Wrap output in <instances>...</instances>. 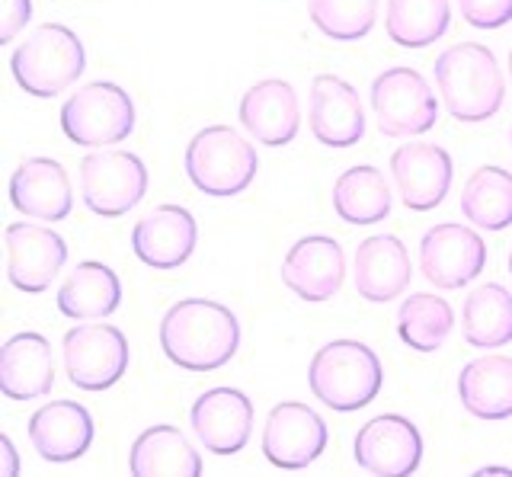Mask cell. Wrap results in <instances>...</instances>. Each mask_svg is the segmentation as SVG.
Listing matches in <instances>:
<instances>
[{
    "label": "cell",
    "instance_id": "cell-1",
    "mask_svg": "<svg viewBox=\"0 0 512 477\" xmlns=\"http://www.w3.org/2000/svg\"><path fill=\"white\" fill-rule=\"evenodd\" d=\"M160 349L189 372L228 365L240 349V324L231 308L208 298H183L160 321Z\"/></svg>",
    "mask_w": 512,
    "mask_h": 477
},
{
    "label": "cell",
    "instance_id": "cell-2",
    "mask_svg": "<svg viewBox=\"0 0 512 477\" xmlns=\"http://www.w3.org/2000/svg\"><path fill=\"white\" fill-rule=\"evenodd\" d=\"M436 84L445 109L458 122H487L500 113L506 81L500 61L480 42H458L436 58Z\"/></svg>",
    "mask_w": 512,
    "mask_h": 477
},
{
    "label": "cell",
    "instance_id": "cell-3",
    "mask_svg": "<svg viewBox=\"0 0 512 477\" xmlns=\"http://www.w3.org/2000/svg\"><path fill=\"white\" fill-rule=\"evenodd\" d=\"M384 385L381 359L359 340H333L320 346L308 365V388L320 404L336 413L368 407Z\"/></svg>",
    "mask_w": 512,
    "mask_h": 477
},
{
    "label": "cell",
    "instance_id": "cell-4",
    "mask_svg": "<svg viewBox=\"0 0 512 477\" xmlns=\"http://www.w3.org/2000/svg\"><path fill=\"white\" fill-rule=\"evenodd\" d=\"M87 68L84 42L74 29L61 23H45L29 33L26 42L16 45L10 55V71L20 90L29 97L52 100L61 90H68Z\"/></svg>",
    "mask_w": 512,
    "mask_h": 477
},
{
    "label": "cell",
    "instance_id": "cell-5",
    "mask_svg": "<svg viewBox=\"0 0 512 477\" xmlns=\"http://www.w3.org/2000/svg\"><path fill=\"white\" fill-rule=\"evenodd\" d=\"M186 177L199 193L228 199L244 193L260 173V154L231 125H208L196 132L186 148Z\"/></svg>",
    "mask_w": 512,
    "mask_h": 477
},
{
    "label": "cell",
    "instance_id": "cell-6",
    "mask_svg": "<svg viewBox=\"0 0 512 477\" xmlns=\"http://www.w3.org/2000/svg\"><path fill=\"white\" fill-rule=\"evenodd\" d=\"M61 132L80 148L119 145L135 132V103L119 84H84L61 106Z\"/></svg>",
    "mask_w": 512,
    "mask_h": 477
},
{
    "label": "cell",
    "instance_id": "cell-7",
    "mask_svg": "<svg viewBox=\"0 0 512 477\" xmlns=\"http://www.w3.org/2000/svg\"><path fill=\"white\" fill-rule=\"evenodd\" d=\"M372 109L381 135L413 138L439 119V100L416 68H388L372 81Z\"/></svg>",
    "mask_w": 512,
    "mask_h": 477
},
{
    "label": "cell",
    "instance_id": "cell-8",
    "mask_svg": "<svg viewBox=\"0 0 512 477\" xmlns=\"http://www.w3.org/2000/svg\"><path fill=\"white\" fill-rule=\"evenodd\" d=\"M61 359L71 385L80 391H109L119 385L128 369L132 349L119 327L109 324H77L64 333Z\"/></svg>",
    "mask_w": 512,
    "mask_h": 477
},
{
    "label": "cell",
    "instance_id": "cell-9",
    "mask_svg": "<svg viewBox=\"0 0 512 477\" xmlns=\"http://www.w3.org/2000/svg\"><path fill=\"white\" fill-rule=\"evenodd\" d=\"M148 193V167L132 151H93L80 161V196L93 215L119 218Z\"/></svg>",
    "mask_w": 512,
    "mask_h": 477
},
{
    "label": "cell",
    "instance_id": "cell-10",
    "mask_svg": "<svg viewBox=\"0 0 512 477\" xmlns=\"http://www.w3.org/2000/svg\"><path fill=\"white\" fill-rule=\"evenodd\" d=\"M327 449V423L301 401H285L269 410L263 426V455L279 471H301Z\"/></svg>",
    "mask_w": 512,
    "mask_h": 477
},
{
    "label": "cell",
    "instance_id": "cell-11",
    "mask_svg": "<svg viewBox=\"0 0 512 477\" xmlns=\"http://www.w3.org/2000/svg\"><path fill=\"white\" fill-rule=\"evenodd\" d=\"M487 266V244L477 231L445 221L423 234L420 241V269L426 282L436 289H464Z\"/></svg>",
    "mask_w": 512,
    "mask_h": 477
},
{
    "label": "cell",
    "instance_id": "cell-12",
    "mask_svg": "<svg viewBox=\"0 0 512 477\" xmlns=\"http://www.w3.org/2000/svg\"><path fill=\"white\" fill-rule=\"evenodd\" d=\"M7 241V279L16 292L39 295L55 282L61 266L68 263V244L52 228L13 221L4 231Z\"/></svg>",
    "mask_w": 512,
    "mask_h": 477
},
{
    "label": "cell",
    "instance_id": "cell-13",
    "mask_svg": "<svg viewBox=\"0 0 512 477\" xmlns=\"http://www.w3.org/2000/svg\"><path fill=\"white\" fill-rule=\"evenodd\" d=\"M423 461V436L413 420L381 413L356 436V465L375 477H407Z\"/></svg>",
    "mask_w": 512,
    "mask_h": 477
},
{
    "label": "cell",
    "instance_id": "cell-14",
    "mask_svg": "<svg viewBox=\"0 0 512 477\" xmlns=\"http://www.w3.org/2000/svg\"><path fill=\"white\" fill-rule=\"evenodd\" d=\"M391 177L410 212H432L452 189V157L432 141H413L391 154Z\"/></svg>",
    "mask_w": 512,
    "mask_h": 477
},
{
    "label": "cell",
    "instance_id": "cell-15",
    "mask_svg": "<svg viewBox=\"0 0 512 477\" xmlns=\"http://www.w3.org/2000/svg\"><path fill=\"white\" fill-rule=\"evenodd\" d=\"M189 426L212 455H234L253 436V404L237 388H212L196 397Z\"/></svg>",
    "mask_w": 512,
    "mask_h": 477
},
{
    "label": "cell",
    "instance_id": "cell-16",
    "mask_svg": "<svg viewBox=\"0 0 512 477\" xmlns=\"http://www.w3.org/2000/svg\"><path fill=\"white\" fill-rule=\"evenodd\" d=\"M346 279V257L343 247L324 234L301 237V241L285 253L282 260V282L288 292L301 301H330L343 289Z\"/></svg>",
    "mask_w": 512,
    "mask_h": 477
},
{
    "label": "cell",
    "instance_id": "cell-17",
    "mask_svg": "<svg viewBox=\"0 0 512 477\" xmlns=\"http://www.w3.org/2000/svg\"><path fill=\"white\" fill-rule=\"evenodd\" d=\"M311 135L327 148H352L365 135V109L359 90L336 74H320L311 81Z\"/></svg>",
    "mask_w": 512,
    "mask_h": 477
},
{
    "label": "cell",
    "instance_id": "cell-18",
    "mask_svg": "<svg viewBox=\"0 0 512 477\" xmlns=\"http://www.w3.org/2000/svg\"><path fill=\"white\" fill-rule=\"evenodd\" d=\"M196 241V218L183 205H157L148 215H141L138 225L132 228L135 257L151 269L183 266L196 250Z\"/></svg>",
    "mask_w": 512,
    "mask_h": 477
},
{
    "label": "cell",
    "instance_id": "cell-19",
    "mask_svg": "<svg viewBox=\"0 0 512 477\" xmlns=\"http://www.w3.org/2000/svg\"><path fill=\"white\" fill-rule=\"evenodd\" d=\"M10 205L42 221H61L74 209V189L55 157H26L10 177Z\"/></svg>",
    "mask_w": 512,
    "mask_h": 477
},
{
    "label": "cell",
    "instance_id": "cell-20",
    "mask_svg": "<svg viewBox=\"0 0 512 477\" xmlns=\"http://www.w3.org/2000/svg\"><path fill=\"white\" fill-rule=\"evenodd\" d=\"M29 442L39 458L52 465H71L87 455L93 442V417L77 401H52L29 417Z\"/></svg>",
    "mask_w": 512,
    "mask_h": 477
},
{
    "label": "cell",
    "instance_id": "cell-21",
    "mask_svg": "<svg viewBox=\"0 0 512 477\" xmlns=\"http://www.w3.org/2000/svg\"><path fill=\"white\" fill-rule=\"evenodd\" d=\"M240 125L266 148H282L298 135L301 106L292 84L279 77L253 84L240 100Z\"/></svg>",
    "mask_w": 512,
    "mask_h": 477
},
{
    "label": "cell",
    "instance_id": "cell-22",
    "mask_svg": "<svg viewBox=\"0 0 512 477\" xmlns=\"http://www.w3.org/2000/svg\"><path fill=\"white\" fill-rule=\"evenodd\" d=\"M55 385V356L52 343L42 333L23 330L0 349V391L10 401H36Z\"/></svg>",
    "mask_w": 512,
    "mask_h": 477
},
{
    "label": "cell",
    "instance_id": "cell-23",
    "mask_svg": "<svg viewBox=\"0 0 512 477\" xmlns=\"http://www.w3.org/2000/svg\"><path fill=\"white\" fill-rule=\"evenodd\" d=\"M413 263L404 241L394 234H372L356 247V292L372 305H388L404 295Z\"/></svg>",
    "mask_w": 512,
    "mask_h": 477
},
{
    "label": "cell",
    "instance_id": "cell-24",
    "mask_svg": "<svg viewBox=\"0 0 512 477\" xmlns=\"http://www.w3.org/2000/svg\"><path fill=\"white\" fill-rule=\"evenodd\" d=\"M128 471L135 477H199L202 455L176 426L157 423L132 442Z\"/></svg>",
    "mask_w": 512,
    "mask_h": 477
},
{
    "label": "cell",
    "instance_id": "cell-25",
    "mask_svg": "<svg viewBox=\"0 0 512 477\" xmlns=\"http://www.w3.org/2000/svg\"><path fill=\"white\" fill-rule=\"evenodd\" d=\"M458 397L464 410L477 420H509L512 417V359L480 356L468 362L458 375Z\"/></svg>",
    "mask_w": 512,
    "mask_h": 477
},
{
    "label": "cell",
    "instance_id": "cell-26",
    "mask_svg": "<svg viewBox=\"0 0 512 477\" xmlns=\"http://www.w3.org/2000/svg\"><path fill=\"white\" fill-rule=\"evenodd\" d=\"M122 285L106 263L84 260L77 263L58 289V311L74 321H96L119 311Z\"/></svg>",
    "mask_w": 512,
    "mask_h": 477
},
{
    "label": "cell",
    "instance_id": "cell-27",
    "mask_svg": "<svg viewBox=\"0 0 512 477\" xmlns=\"http://www.w3.org/2000/svg\"><path fill=\"white\" fill-rule=\"evenodd\" d=\"M333 209L349 225H378L394 209L388 177L368 164L349 167L333 183Z\"/></svg>",
    "mask_w": 512,
    "mask_h": 477
},
{
    "label": "cell",
    "instance_id": "cell-28",
    "mask_svg": "<svg viewBox=\"0 0 512 477\" xmlns=\"http://www.w3.org/2000/svg\"><path fill=\"white\" fill-rule=\"evenodd\" d=\"M464 340L477 349H496L512 343V292L500 282L477 285L461 308Z\"/></svg>",
    "mask_w": 512,
    "mask_h": 477
},
{
    "label": "cell",
    "instance_id": "cell-29",
    "mask_svg": "<svg viewBox=\"0 0 512 477\" xmlns=\"http://www.w3.org/2000/svg\"><path fill=\"white\" fill-rule=\"evenodd\" d=\"M461 212L480 231H506L512 225V173L503 167L474 170L464 183Z\"/></svg>",
    "mask_w": 512,
    "mask_h": 477
},
{
    "label": "cell",
    "instance_id": "cell-30",
    "mask_svg": "<svg viewBox=\"0 0 512 477\" xmlns=\"http://www.w3.org/2000/svg\"><path fill=\"white\" fill-rule=\"evenodd\" d=\"M452 7L448 0H388L384 29L400 49H426L448 33Z\"/></svg>",
    "mask_w": 512,
    "mask_h": 477
},
{
    "label": "cell",
    "instance_id": "cell-31",
    "mask_svg": "<svg viewBox=\"0 0 512 477\" xmlns=\"http://www.w3.org/2000/svg\"><path fill=\"white\" fill-rule=\"evenodd\" d=\"M455 327V311L445 298L416 292L397 308V333L416 353H436Z\"/></svg>",
    "mask_w": 512,
    "mask_h": 477
},
{
    "label": "cell",
    "instance_id": "cell-32",
    "mask_svg": "<svg viewBox=\"0 0 512 477\" xmlns=\"http://www.w3.org/2000/svg\"><path fill=\"white\" fill-rule=\"evenodd\" d=\"M311 23L336 42H356L372 33L378 0H308Z\"/></svg>",
    "mask_w": 512,
    "mask_h": 477
},
{
    "label": "cell",
    "instance_id": "cell-33",
    "mask_svg": "<svg viewBox=\"0 0 512 477\" xmlns=\"http://www.w3.org/2000/svg\"><path fill=\"white\" fill-rule=\"evenodd\" d=\"M458 10L474 29H500L512 23V0H458Z\"/></svg>",
    "mask_w": 512,
    "mask_h": 477
},
{
    "label": "cell",
    "instance_id": "cell-34",
    "mask_svg": "<svg viewBox=\"0 0 512 477\" xmlns=\"http://www.w3.org/2000/svg\"><path fill=\"white\" fill-rule=\"evenodd\" d=\"M32 20V0H0V42H13Z\"/></svg>",
    "mask_w": 512,
    "mask_h": 477
},
{
    "label": "cell",
    "instance_id": "cell-35",
    "mask_svg": "<svg viewBox=\"0 0 512 477\" xmlns=\"http://www.w3.org/2000/svg\"><path fill=\"white\" fill-rule=\"evenodd\" d=\"M0 474H4V477L20 474V455H16V445H13L10 436L0 439Z\"/></svg>",
    "mask_w": 512,
    "mask_h": 477
},
{
    "label": "cell",
    "instance_id": "cell-36",
    "mask_svg": "<svg viewBox=\"0 0 512 477\" xmlns=\"http://www.w3.org/2000/svg\"><path fill=\"white\" fill-rule=\"evenodd\" d=\"M477 474H480V477H487V474H512V471H509V468H480Z\"/></svg>",
    "mask_w": 512,
    "mask_h": 477
},
{
    "label": "cell",
    "instance_id": "cell-37",
    "mask_svg": "<svg viewBox=\"0 0 512 477\" xmlns=\"http://www.w3.org/2000/svg\"><path fill=\"white\" fill-rule=\"evenodd\" d=\"M509 77H512V52H509Z\"/></svg>",
    "mask_w": 512,
    "mask_h": 477
},
{
    "label": "cell",
    "instance_id": "cell-38",
    "mask_svg": "<svg viewBox=\"0 0 512 477\" xmlns=\"http://www.w3.org/2000/svg\"><path fill=\"white\" fill-rule=\"evenodd\" d=\"M509 273H512V253H509Z\"/></svg>",
    "mask_w": 512,
    "mask_h": 477
},
{
    "label": "cell",
    "instance_id": "cell-39",
    "mask_svg": "<svg viewBox=\"0 0 512 477\" xmlns=\"http://www.w3.org/2000/svg\"><path fill=\"white\" fill-rule=\"evenodd\" d=\"M509 138H512V135H509Z\"/></svg>",
    "mask_w": 512,
    "mask_h": 477
}]
</instances>
